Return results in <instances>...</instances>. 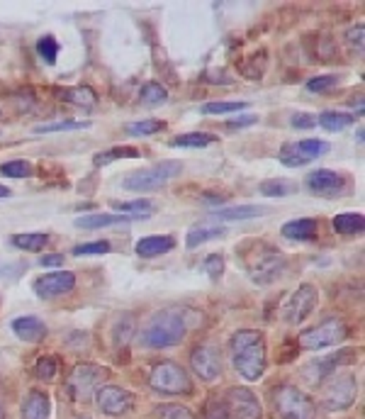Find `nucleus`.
<instances>
[{
  "mask_svg": "<svg viewBox=\"0 0 365 419\" xmlns=\"http://www.w3.org/2000/svg\"><path fill=\"white\" fill-rule=\"evenodd\" d=\"M229 349H232V361L237 366L239 376L248 383L253 380H261L263 373H266V342H263L261 331L253 329H241L237 331L229 342Z\"/></svg>",
  "mask_w": 365,
  "mask_h": 419,
  "instance_id": "nucleus-1",
  "label": "nucleus"
},
{
  "mask_svg": "<svg viewBox=\"0 0 365 419\" xmlns=\"http://www.w3.org/2000/svg\"><path fill=\"white\" fill-rule=\"evenodd\" d=\"M186 331L188 324L183 312L168 307V310L156 312L149 320V324L141 331V344L149 349H170L186 339Z\"/></svg>",
  "mask_w": 365,
  "mask_h": 419,
  "instance_id": "nucleus-2",
  "label": "nucleus"
},
{
  "mask_svg": "<svg viewBox=\"0 0 365 419\" xmlns=\"http://www.w3.org/2000/svg\"><path fill=\"white\" fill-rule=\"evenodd\" d=\"M241 254L253 283H261V285L270 283V280L278 278L285 269V256L280 254L275 246H270V244L251 242L241 249Z\"/></svg>",
  "mask_w": 365,
  "mask_h": 419,
  "instance_id": "nucleus-3",
  "label": "nucleus"
},
{
  "mask_svg": "<svg viewBox=\"0 0 365 419\" xmlns=\"http://www.w3.org/2000/svg\"><path fill=\"white\" fill-rule=\"evenodd\" d=\"M183 166L178 161H161V164L151 166V168H141V171L129 173L122 181V188L134 193H151L164 188L168 181H173L175 176H180Z\"/></svg>",
  "mask_w": 365,
  "mask_h": 419,
  "instance_id": "nucleus-4",
  "label": "nucleus"
},
{
  "mask_svg": "<svg viewBox=\"0 0 365 419\" xmlns=\"http://www.w3.org/2000/svg\"><path fill=\"white\" fill-rule=\"evenodd\" d=\"M273 405H275V414L280 419H317L314 400L295 385H283V388L275 390Z\"/></svg>",
  "mask_w": 365,
  "mask_h": 419,
  "instance_id": "nucleus-5",
  "label": "nucleus"
},
{
  "mask_svg": "<svg viewBox=\"0 0 365 419\" xmlns=\"http://www.w3.org/2000/svg\"><path fill=\"white\" fill-rule=\"evenodd\" d=\"M149 385L161 395H190L193 393V380L183 366L173 361H161L159 366L151 371Z\"/></svg>",
  "mask_w": 365,
  "mask_h": 419,
  "instance_id": "nucleus-6",
  "label": "nucleus"
},
{
  "mask_svg": "<svg viewBox=\"0 0 365 419\" xmlns=\"http://www.w3.org/2000/svg\"><path fill=\"white\" fill-rule=\"evenodd\" d=\"M108 376H110L108 368H103V366H95V363H78V366L71 371V376H68L66 388L73 400L86 402V400H90L100 388H103V380L108 378Z\"/></svg>",
  "mask_w": 365,
  "mask_h": 419,
  "instance_id": "nucleus-7",
  "label": "nucleus"
},
{
  "mask_svg": "<svg viewBox=\"0 0 365 419\" xmlns=\"http://www.w3.org/2000/svg\"><path fill=\"white\" fill-rule=\"evenodd\" d=\"M358 398V380L348 373H331L329 380L322 388V402L329 412H344Z\"/></svg>",
  "mask_w": 365,
  "mask_h": 419,
  "instance_id": "nucleus-8",
  "label": "nucleus"
},
{
  "mask_svg": "<svg viewBox=\"0 0 365 419\" xmlns=\"http://www.w3.org/2000/svg\"><path fill=\"white\" fill-rule=\"evenodd\" d=\"M348 337V327L341 317H326L322 324L312 327V329L302 331L299 337V347L309 349V351H319V349H329L341 344Z\"/></svg>",
  "mask_w": 365,
  "mask_h": 419,
  "instance_id": "nucleus-9",
  "label": "nucleus"
},
{
  "mask_svg": "<svg viewBox=\"0 0 365 419\" xmlns=\"http://www.w3.org/2000/svg\"><path fill=\"white\" fill-rule=\"evenodd\" d=\"M317 300H319V293L314 285L309 283L299 285L293 295L288 298V302H285L283 320L288 322V324H299V322L312 315V310L317 307Z\"/></svg>",
  "mask_w": 365,
  "mask_h": 419,
  "instance_id": "nucleus-10",
  "label": "nucleus"
},
{
  "mask_svg": "<svg viewBox=\"0 0 365 419\" xmlns=\"http://www.w3.org/2000/svg\"><path fill=\"white\" fill-rule=\"evenodd\" d=\"M95 400L108 417H122V414H129L134 409V395L129 390L119 388V385H103L95 393Z\"/></svg>",
  "mask_w": 365,
  "mask_h": 419,
  "instance_id": "nucleus-11",
  "label": "nucleus"
},
{
  "mask_svg": "<svg viewBox=\"0 0 365 419\" xmlns=\"http://www.w3.org/2000/svg\"><path fill=\"white\" fill-rule=\"evenodd\" d=\"M224 407L234 419H261V402L248 388H232L226 393Z\"/></svg>",
  "mask_w": 365,
  "mask_h": 419,
  "instance_id": "nucleus-12",
  "label": "nucleus"
},
{
  "mask_svg": "<svg viewBox=\"0 0 365 419\" xmlns=\"http://www.w3.org/2000/svg\"><path fill=\"white\" fill-rule=\"evenodd\" d=\"M73 288H76V273H71V271H54V273H47L34 280V293L41 300L66 295Z\"/></svg>",
  "mask_w": 365,
  "mask_h": 419,
  "instance_id": "nucleus-13",
  "label": "nucleus"
},
{
  "mask_svg": "<svg viewBox=\"0 0 365 419\" xmlns=\"http://www.w3.org/2000/svg\"><path fill=\"white\" fill-rule=\"evenodd\" d=\"M304 183H307L309 193H314L319 197H339L346 191V178L336 171H329V168L312 171L304 178Z\"/></svg>",
  "mask_w": 365,
  "mask_h": 419,
  "instance_id": "nucleus-14",
  "label": "nucleus"
},
{
  "mask_svg": "<svg viewBox=\"0 0 365 419\" xmlns=\"http://www.w3.org/2000/svg\"><path fill=\"white\" fill-rule=\"evenodd\" d=\"M190 363L195 376H200V380H205V383H212V380H217L221 376V356L210 344L197 347L190 356Z\"/></svg>",
  "mask_w": 365,
  "mask_h": 419,
  "instance_id": "nucleus-15",
  "label": "nucleus"
},
{
  "mask_svg": "<svg viewBox=\"0 0 365 419\" xmlns=\"http://www.w3.org/2000/svg\"><path fill=\"white\" fill-rule=\"evenodd\" d=\"M12 331H15L22 342L34 344V342H41V339L47 337V324H44L39 317L25 315V317H17V320L12 322Z\"/></svg>",
  "mask_w": 365,
  "mask_h": 419,
  "instance_id": "nucleus-16",
  "label": "nucleus"
},
{
  "mask_svg": "<svg viewBox=\"0 0 365 419\" xmlns=\"http://www.w3.org/2000/svg\"><path fill=\"white\" fill-rule=\"evenodd\" d=\"M175 246V239L170 234H151V237H144L137 242V254L141 259H154V256L168 254L170 249Z\"/></svg>",
  "mask_w": 365,
  "mask_h": 419,
  "instance_id": "nucleus-17",
  "label": "nucleus"
},
{
  "mask_svg": "<svg viewBox=\"0 0 365 419\" xmlns=\"http://www.w3.org/2000/svg\"><path fill=\"white\" fill-rule=\"evenodd\" d=\"M52 412V400L41 390H32L22 402V419H49Z\"/></svg>",
  "mask_w": 365,
  "mask_h": 419,
  "instance_id": "nucleus-18",
  "label": "nucleus"
},
{
  "mask_svg": "<svg viewBox=\"0 0 365 419\" xmlns=\"http://www.w3.org/2000/svg\"><path fill=\"white\" fill-rule=\"evenodd\" d=\"M319 222L312 217H299V220H290L288 224H283V237L290 239V242H312L317 237Z\"/></svg>",
  "mask_w": 365,
  "mask_h": 419,
  "instance_id": "nucleus-19",
  "label": "nucleus"
},
{
  "mask_svg": "<svg viewBox=\"0 0 365 419\" xmlns=\"http://www.w3.org/2000/svg\"><path fill=\"white\" fill-rule=\"evenodd\" d=\"M224 234H226V227H221V224L200 222V224H195V227H190V232H188V237H186V244H188V249H195V246H200V244L212 242V239L224 237Z\"/></svg>",
  "mask_w": 365,
  "mask_h": 419,
  "instance_id": "nucleus-20",
  "label": "nucleus"
},
{
  "mask_svg": "<svg viewBox=\"0 0 365 419\" xmlns=\"http://www.w3.org/2000/svg\"><path fill=\"white\" fill-rule=\"evenodd\" d=\"M137 217H129V215H83V217H78L76 227L78 229H103V227H112V224H124V222H134Z\"/></svg>",
  "mask_w": 365,
  "mask_h": 419,
  "instance_id": "nucleus-21",
  "label": "nucleus"
},
{
  "mask_svg": "<svg viewBox=\"0 0 365 419\" xmlns=\"http://www.w3.org/2000/svg\"><path fill=\"white\" fill-rule=\"evenodd\" d=\"M261 215H268V207L261 205H239V207H221V210H215V220H226V222H241V220H253L261 217Z\"/></svg>",
  "mask_w": 365,
  "mask_h": 419,
  "instance_id": "nucleus-22",
  "label": "nucleus"
},
{
  "mask_svg": "<svg viewBox=\"0 0 365 419\" xmlns=\"http://www.w3.org/2000/svg\"><path fill=\"white\" fill-rule=\"evenodd\" d=\"M334 229L344 237H353V234H363L365 229V220L360 213H341L334 217Z\"/></svg>",
  "mask_w": 365,
  "mask_h": 419,
  "instance_id": "nucleus-23",
  "label": "nucleus"
},
{
  "mask_svg": "<svg viewBox=\"0 0 365 419\" xmlns=\"http://www.w3.org/2000/svg\"><path fill=\"white\" fill-rule=\"evenodd\" d=\"M217 137L207 135V132H188V135H178L170 146H180V149H205V146L215 144Z\"/></svg>",
  "mask_w": 365,
  "mask_h": 419,
  "instance_id": "nucleus-24",
  "label": "nucleus"
},
{
  "mask_svg": "<svg viewBox=\"0 0 365 419\" xmlns=\"http://www.w3.org/2000/svg\"><path fill=\"white\" fill-rule=\"evenodd\" d=\"M117 215H129L137 220H149L154 215V205L149 200H134V202H112Z\"/></svg>",
  "mask_w": 365,
  "mask_h": 419,
  "instance_id": "nucleus-25",
  "label": "nucleus"
},
{
  "mask_svg": "<svg viewBox=\"0 0 365 419\" xmlns=\"http://www.w3.org/2000/svg\"><path fill=\"white\" fill-rule=\"evenodd\" d=\"M12 246L22 249V251H41L49 244V237L41 232H25V234H12L10 237Z\"/></svg>",
  "mask_w": 365,
  "mask_h": 419,
  "instance_id": "nucleus-26",
  "label": "nucleus"
},
{
  "mask_svg": "<svg viewBox=\"0 0 365 419\" xmlns=\"http://www.w3.org/2000/svg\"><path fill=\"white\" fill-rule=\"evenodd\" d=\"M317 124H322L326 132H341L346 127L353 124V115L348 113H334V110H326L317 117Z\"/></svg>",
  "mask_w": 365,
  "mask_h": 419,
  "instance_id": "nucleus-27",
  "label": "nucleus"
},
{
  "mask_svg": "<svg viewBox=\"0 0 365 419\" xmlns=\"http://www.w3.org/2000/svg\"><path fill=\"white\" fill-rule=\"evenodd\" d=\"M295 151H297V156L304 161V164H309L312 159H317V156H324L326 151H329V142L324 139H302L297 142V144H293Z\"/></svg>",
  "mask_w": 365,
  "mask_h": 419,
  "instance_id": "nucleus-28",
  "label": "nucleus"
},
{
  "mask_svg": "<svg viewBox=\"0 0 365 419\" xmlns=\"http://www.w3.org/2000/svg\"><path fill=\"white\" fill-rule=\"evenodd\" d=\"M63 98L68 100V103L78 105V108H95V103H98V95H95L93 88H88V86H76V88H68L66 93H63Z\"/></svg>",
  "mask_w": 365,
  "mask_h": 419,
  "instance_id": "nucleus-29",
  "label": "nucleus"
},
{
  "mask_svg": "<svg viewBox=\"0 0 365 419\" xmlns=\"http://www.w3.org/2000/svg\"><path fill=\"white\" fill-rule=\"evenodd\" d=\"M90 122H81V119H59V122L49 124H37L34 135H52V132H71V130H88Z\"/></svg>",
  "mask_w": 365,
  "mask_h": 419,
  "instance_id": "nucleus-30",
  "label": "nucleus"
},
{
  "mask_svg": "<svg viewBox=\"0 0 365 419\" xmlns=\"http://www.w3.org/2000/svg\"><path fill=\"white\" fill-rule=\"evenodd\" d=\"M139 151L134 149V146H115V149H108V151H100V154L93 156L95 166H108L112 161H119V159H137Z\"/></svg>",
  "mask_w": 365,
  "mask_h": 419,
  "instance_id": "nucleus-31",
  "label": "nucleus"
},
{
  "mask_svg": "<svg viewBox=\"0 0 365 419\" xmlns=\"http://www.w3.org/2000/svg\"><path fill=\"white\" fill-rule=\"evenodd\" d=\"M139 100L144 105H164L166 100H168V90H166L161 83L149 81V83H144V86H141Z\"/></svg>",
  "mask_w": 365,
  "mask_h": 419,
  "instance_id": "nucleus-32",
  "label": "nucleus"
},
{
  "mask_svg": "<svg viewBox=\"0 0 365 419\" xmlns=\"http://www.w3.org/2000/svg\"><path fill=\"white\" fill-rule=\"evenodd\" d=\"M154 417L156 419H197L195 414L188 407H183V405H159V407H154Z\"/></svg>",
  "mask_w": 365,
  "mask_h": 419,
  "instance_id": "nucleus-33",
  "label": "nucleus"
},
{
  "mask_svg": "<svg viewBox=\"0 0 365 419\" xmlns=\"http://www.w3.org/2000/svg\"><path fill=\"white\" fill-rule=\"evenodd\" d=\"M0 173L8 178H27V176H32V164L25 159L6 161V164L0 166Z\"/></svg>",
  "mask_w": 365,
  "mask_h": 419,
  "instance_id": "nucleus-34",
  "label": "nucleus"
},
{
  "mask_svg": "<svg viewBox=\"0 0 365 419\" xmlns=\"http://www.w3.org/2000/svg\"><path fill=\"white\" fill-rule=\"evenodd\" d=\"M248 103L244 100H215V103H207L202 108L205 115H224V113H237V110H244Z\"/></svg>",
  "mask_w": 365,
  "mask_h": 419,
  "instance_id": "nucleus-35",
  "label": "nucleus"
},
{
  "mask_svg": "<svg viewBox=\"0 0 365 419\" xmlns=\"http://www.w3.org/2000/svg\"><path fill=\"white\" fill-rule=\"evenodd\" d=\"M297 191V186L295 183H288V181H266L261 183V193L266 197H285L290 195V193Z\"/></svg>",
  "mask_w": 365,
  "mask_h": 419,
  "instance_id": "nucleus-36",
  "label": "nucleus"
},
{
  "mask_svg": "<svg viewBox=\"0 0 365 419\" xmlns=\"http://www.w3.org/2000/svg\"><path fill=\"white\" fill-rule=\"evenodd\" d=\"M166 130V122L161 119H139V122H132L127 127L129 135H156V132H164Z\"/></svg>",
  "mask_w": 365,
  "mask_h": 419,
  "instance_id": "nucleus-37",
  "label": "nucleus"
},
{
  "mask_svg": "<svg viewBox=\"0 0 365 419\" xmlns=\"http://www.w3.org/2000/svg\"><path fill=\"white\" fill-rule=\"evenodd\" d=\"M37 52H39V57L44 59L47 64H57V57H59V41L54 39L52 35L41 37L39 41H37Z\"/></svg>",
  "mask_w": 365,
  "mask_h": 419,
  "instance_id": "nucleus-38",
  "label": "nucleus"
},
{
  "mask_svg": "<svg viewBox=\"0 0 365 419\" xmlns=\"http://www.w3.org/2000/svg\"><path fill=\"white\" fill-rule=\"evenodd\" d=\"M57 373H59V366H57V361H54L52 356H41L39 361H37L34 376H37L39 380H52V378H57Z\"/></svg>",
  "mask_w": 365,
  "mask_h": 419,
  "instance_id": "nucleus-39",
  "label": "nucleus"
},
{
  "mask_svg": "<svg viewBox=\"0 0 365 419\" xmlns=\"http://www.w3.org/2000/svg\"><path fill=\"white\" fill-rule=\"evenodd\" d=\"M346 44H348L351 49H355V52H363V44H365V27L360 25H353L348 27V32H346Z\"/></svg>",
  "mask_w": 365,
  "mask_h": 419,
  "instance_id": "nucleus-40",
  "label": "nucleus"
},
{
  "mask_svg": "<svg viewBox=\"0 0 365 419\" xmlns=\"http://www.w3.org/2000/svg\"><path fill=\"white\" fill-rule=\"evenodd\" d=\"M336 86V76H314L309 78L307 83V90L309 93H326Z\"/></svg>",
  "mask_w": 365,
  "mask_h": 419,
  "instance_id": "nucleus-41",
  "label": "nucleus"
},
{
  "mask_svg": "<svg viewBox=\"0 0 365 419\" xmlns=\"http://www.w3.org/2000/svg\"><path fill=\"white\" fill-rule=\"evenodd\" d=\"M110 242H90L81 244V246H73V256H86V254H108Z\"/></svg>",
  "mask_w": 365,
  "mask_h": 419,
  "instance_id": "nucleus-42",
  "label": "nucleus"
},
{
  "mask_svg": "<svg viewBox=\"0 0 365 419\" xmlns=\"http://www.w3.org/2000/svg\"><path fill=\"white\" fill-rule=\"evenodd\" d=\"M205 271L207 275H210L212 280H217L221 273H224V259H221V254H212L205 259Z\"/></svg>",
  "mask_w": 365,
  "mask_h": 419,
  "instance_id": "nucleus-43",
  "label": "nucleus"
},
{
  "mask_svg": "<svg viewBox=\"0 0 365 419\" xmlns=\"http://www.w3.org/2000/svg\"><path fill=\"white\" fill-rule=\"evenodd\" d=\"M205 419H229V412H226L224 402L219 398L210 400L205 407Z\"/></svg>",
  "mask_w": 365,
  "mask_h": 419,
  "instance_id": "nucleus-44",
  "label": "nucleus"
},
{
  "mask_svg": "<svg viewBox=\"0 0 365 419\" xmlns=\"http://www.w3.org/2000/svg\"><path fill=\"white\" fill-rule=\"evenodd\" d=\"M280 161H283L285 166H290V168H297V166H304V161L297 156V151H295L293 144H285L283 149H280Z\"/></svg>",
  "mask_w": 365,
  "mask_h": 419,
  "instance_id": "nucleus-45",
  "label": "nucleus"
},
{
  "mask_svg": "<svg viewBox=\"0 0 365 419\" xmlns=\"http://www.w3.org/2000/svg\"><path fill=\"white\" fill-rule=\"evenodd\" d=\"M256 122H258L256 115H239V117L229 119L226 127H229V130H246V127H251V124H256Z\"/></svg>",
  "mask_w": 365,
  "mask_h": 419,
  "instance_id": "nucleus-46",
  "label": "nucleus"
},
{
  "mask_svg": "<svg viewBox=\"0 0 365 419\" xmlns=\"http://www.w3.org/2000/svg\"><path fill=\"white\" fill-rule=\"evenodd\" d=\"M317 124V117L309 113H295L293 115V127H299V130H309V127H314Z\"/></svg>",
  "mask_w": 365,
  "mask_h": 419,
  "instance_id": "nucleus-47",
  "label": "nucleus"
},
{
  "mask_svg": "<svg viewBox=\"0 0 365 419\" xmlns=\"http://www.w3.org/2000/svg\"><path fill=\"white\" fill-rule=\"evenodd\" d=\"M41 266H61L63 264V256L61 254H44L39 259Z\"/></svg>",
  "mask_w": 365,
  "mask_h": 419,
  "instance_id": "nucleus-48",
  "label": "nucleus"
},
{
  "mask_svg": "<svg viewBox=\"0 0 365 419\" xmlns=\"http://www.w3.org/2000/svg\"><path fill=\"white\" fill-rule=\"evenodd\" d=\"M0 197H10V188L0 186Z\"/></svg>",
  "mask_w": 365,
  "mask_h": 419,
  "instance_id": "nucleus-49",
  "label": "nucleus"
},
{
  "mask_svg": "<svg viewBox=\"0 0 365 419\" xmlns=\"http://www.w3.org/2000/svg\"><path fill=\"white\" fill-rule=\"evenodd\" d=\"M0 419H3V405H0Z\"/></svg>",
  "mask_w": 365,
  "mask_h": 419,
  "instance_id": "nucleus-50",
  "label": "nucleus"
}]
</instances>
